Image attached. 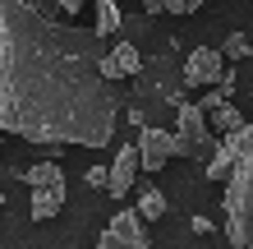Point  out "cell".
Masks as SVG:
<instances>
[{
	"instance_id": "6da1fadb",
	"label": "cell",
	"mask_w": 253,
	"mask_h": 249,
	"mask_svg": "<svg viewBox=\"0 0 253 249\" xmlns=\"http://www.w3.org/2000/svg\"><path fill=\"white\" fill-rule=\"evenodd\" d=\"M97 60L92 28L51 19L37 0H0V134L106 148L120 97L101 83Z\"/></svg>"
},
{
	"instance_id": "7a4b0ae2",
	"label": "cell",
	"mask_w": 253,
	"mask_h": 249,
	"mask_svg": "<svg viewBox=\"0 0 253 249\" xmlns=\"http://www.w3.org/2000/svg\"><path fill=\"white\" fill-rule=\"evenodd\" d=\"M226 240L253 249V120L240 129V152L226 175Z\"/></svg>"
},
{
	"instance_id": "3957f363",
	"label": "cell",
	"mask_w": 253,
	"mask_h": 249,
	"mask_svg": "<svg viewBox=\"0 0 253 249\" xmlns=\"http://www.w3.org/2000/svg\"><path fill=\"white\" fill-rule=\"evenodd\" d=\"M175 120H180V129L170 134V143H175V157H189V162H212V152H216V134L207 129V120H203V111L193 106V101H180L175 106Z\"/></svg>"
},
{
	"instance_id": "277c9868",
	"label": "cell",
	"mask_w": 253,
	"mask_h": 249,
	"mask_svg": "<svg viewBox=\"0 0 253 249\" xmlns=\"http://www.w3.org/2000/svg\"><path fill=\"white\" fill-rule=\"evenodd\" d=\"M97 249H152L147 245V226L138 222V212H115L111 222H106V231L97 236Z\"/></svg>"
},
{
	"instance_id": "5b68a950",
	"label": "cell",
	"mask_w": 253,
	"mask_h": 249,
	"mask_svg": "<svg viewBox=\"0 0 253 249\" xmlns=\"http://www.w3.org/2000/svg\"><path fill=\"white\" fill-rule=\"evenodd\" d=\"M143 69V55H138V47L133 42H115L111 51H101V60H97V74H101V83H120V79H129V74H138Z\"/></svg>"
},
{
	"instance_id": "8992f818",
	"label": "cell",
	"mask_w": 253,
	"mask_h": 249,
	"mask_svg": "<svg viewBox=\"0 0 253 249\" xmlns=\"http://www.w3.org/2000/svg\"><path fill=\"white\" fill-rule=\"evenodd\" d=\"M138 171H161L175 157V143H170V134L166 129H157V125H143L138 129Z\"/></svg>"
},
{
	"instance_id": "52a82bcc",
	"label": "cell",
	"mask_w": 253,
	"mask_h": 249,
	"mask_svg": "<svg viewBox=\"0 0 253 249\" xmlns=\"http://www.w3.org/2000/svg\"><path fill=\"white\" fill-rule=\"evenodd\" d=\"M221 74H226V60H221V51H212V47H198L184 60V83L189 88H203L207 93V88L221 83Z\"/></svg>"
},
{
	"instance_id": "ba28073f",
	"label": "cell",
	"mask_w": 253,
	"mask_h": 249,
	"mask_svg": "<svg viewBox=\"0 0 253 249\" xmlns=\"http://www.w3.org/2000/svg\"><path fill=\"white\" fill-rule=\"evenodd\" d=\"M133 175H138V152H133V143H129V148H120L115 162L106 166V189H111V194H129Z\"/></svg>"
},
{
	"instance_id": "9c48e42d",
	"label": "cell",
	"mask_w": 253,
	"mask_h": 249,
	"mask_svg": "<svg viewBox=\"0 0 253 249\" xmlns=\"http://www.w3.org/2000/svg\"><path fill=\"white\" fill-rule=\"evenodd\" d=\"M65 208V185H42L33 189V222H51Z\"/></svg>"
},
{
	"instance_id": "30bf717a",
	"label": "cell",
	"mask_w": 253,
	"mask_h": 249,
	"mask_svg": "<svg viewBox=\"0 0 253 249\" xmlns=\"http://www.w3.org/2000/svg\"><path fill=\"white\" fill-rule=\"evenodd\" d=\"M133 194H138V208H133V212H138V222H143V226H147V222H157V217H166V194H161L157 185H147V180H143Z\"/></svg>"
},
{
	"instance_id": "8fae6325",
	"label": "cell",
	"mask_w": 253,
	"mask_h": 249,
	"mask_svg": "<svg viewBox=\"0 0 253 249\" xmlns=\"http://www.w3.org/2000/svg\"><path fill=\"white\" fill-rule=\"evenodd\" d=\"M203 120H207V129H212V134H221V139H226V134H240V129H244V115L235 111L230 101H221V106H212V111L203 115Z\"/></svg>"
},
{
	"instance_id": "7c38bea8",
	"label": "cell",
	"mask_w": 253,
	"mask_h": 249,
	"mask_svg": "<svg viewBox=\"0 0 253 249\" xmlns=\"http://www.w3.org/2000/svg\"><path fill=\"white\" fill-rule=\"evenodd\" d=\"M19 175H23V185H28V189H42V185H65V171L55 166V162H37V166L19 171Z\"/></svg>"
},
{
	"instance_id": "4fadbf2b",
	"label": "cell",
	"mask_w": 253,
	"mask_h": 249,
	"mask_svg": "<svg viewBox=\"0 0 253 249\" xmlns=\"http://www.w3.org/2000/svg\"><path fill=\"white\" fill-rule=\"evenodd\" d=\"M115 28H120V9H115V0H97V28H92V33L106 42Z\"/></svg>"
},
{
	"instance_id": "5bb4252c",
	"label": "cell",
	"mask_w": 253,
	"mask_h": 249,
	"mask_svg": "<svg viewBox=\"0 0 253 249\" xmlns=\"http://www.w3.org/2000/svg\"><path fill=\"white\" fill-rule=\"evenodd\" d=\"M249 51H253V47H249V37H244V33H230V37H226V47H221V60H244Z\"/></svg>"
},
{
	"instance_id": "9a60e30c",
	"label": "cell",
	"mask_w": 253,
	"mask_h": 249,
	"mask_svg": "<svg viewBox=\"0 0 253 249\" xmlns=\"http://www.w3.org/2000/svg\"><path fill=\"white\" fill-rule=\"evenodd\" d=\"M161 9H170V14H193V9H203L207 0H157Z\"/></svg>"
},
{
	"instance_id": "2e32d148",
	"label": "cell",
	"mask_w": 253,
	"mask_h": 249,
	"mask_svg": "<svg viewBox=\"0 0 253 249\" xmlns=\"http://www.w3.org/2000/svg\"><path fill=\"white\" fill-rule=\"evenodd\" d=\"M87 185H92V189H106V166H87Z\"/></svg>"
},
{
	"instance_id": "e0dca14e",
	"label": "cell",
	"mask_w": 253,
	"mask_h": 249,
	"mask_svg": "<svg viewBox=\"0 0 253 249\" xmlns=\"http://www.w3.org/2000/svg\"><path fill=\"white\" fill-rule=\"evenodd\" d=\"M55 5H60V9H65V14H79V9H83V5H87V0H55Z\"/></svg>"
},
{
	"instance_id": "ac0fdd59",
	"label": "cell",
	"mask_w": 253,
	"mask_h": 249,
	"mask_svg": "<svg viewBox=\"0 0 253 249\" xmlns=\"http://www.w3.org/2000/svg\"><path fill=\"white\" fill-rule=\"evenodd\" d=\"M0 208H5V189H0Z\"/></svg>"
}]
</instances>
